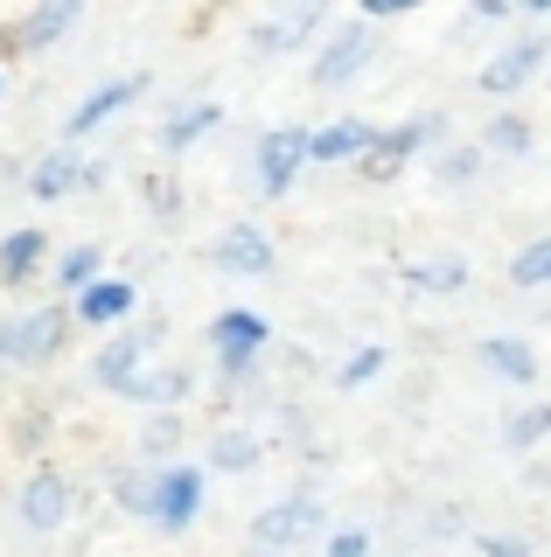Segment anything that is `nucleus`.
I'll use <instances>...</instances> for the list:
<instances>
[{
  "instance_id": "1",
  "label": "nucleus",
  "mask_w": 551,
  "mask_h": 557,
  "mask_svg": "<svg viewBox=\"0 0 551 557\" xmlns=\"http://www.w3.org/2000/svg\"><path fill=\"white\" fill-rule=\"evenodd\" d=\"M63 342H71V307H28V313L0 321V362H14V370L57 362Z\"/></svg>"
},
{
  "instance_id": "2",
  "label": "nucleus",
  "mask_w": 551,
  "mask_h": 557,
  "mask_svg": "<svg viewBox=\"0 0 551 557\" xmlns=\"http://www.w3.org/2000/svg\"><path fill=\"white\" fill-rule=\"evenodd\" d=\"M377 57H384V35H377V22L356 14L350 28H335L329 42H321V57L307 63V84H315V91H342V84H356Z\"/></svg>"
},
{
  "instance_id": "3",
  "label": "nucleus",
  "mask_w": 551,
  "mask_h": 557,
  "mask_svg": "<svg viewBox=\"0 0 551 557\" xmlns=\"http://www.w3.org/2000/svg\"><path fill=\"white\" fill-rule=\"evenodd\" d=\"M329 530V502L315 495H286V502H266L252 516V550H301Z\"/></svg>"
},
{
  "instance_id": "4",
  "label": "nucleus",
  "mask_w": 551,
  "mask_h": 557,
  "mask_svg": "<svg viewBox=\"0 0 551 557\" xmlns=\"http://www.w3.org/2000/svg\"><path fill=\"white\" fill-rule=\"evenodd\" d=\"M446 133V119L440 112H426V119H405V126H377V139L364 147V161H356V174L364 182H391V174H405L412 161H419L426 147Z\"/></svg>"
},
{
  "instance_id": "5",
  "label": "nucleus",
  "mask_w": 551,
  "mask_h": 557,
  "mask_svg": "<svg viewBox=\"0 0 551 557\" xmlns=\"http://www.w3.org/2000/svg\"><path fill=\"white\" fill-rule=\"evenodd\" d=\"M301 168H307V126H266V133H258V147H252V182H258V196L280 202L286 188L301 182Z\"/></svg>"
},
{
  "instance_id": "6",
  "label": "nucleus",
  "mask_w": 551,
  "mask_h": 557,
  "mask_svg": "<svg viewBox=\"0 0 551 557\" xmlns=\"http://www.w3.org/2000/svg\"><path fill=\"white\" fill-rule=\"evenodd\" d=\"M210 348H217V370L223 376H245L252 362L272 348V321H266V313H252V307H223L217 321H210Z\"/></svg>"
},
{
  "instance_id": "7",
  "label": "nucleus",
  "mask_w": 551,
  "mask_h": 557,
  "mask_svg": "<svg viewBox=\"0 0 551 557\" xmlns=\"http://www.w3.org/2000/svg\"><path fill=\"white\" fill-rule=\"evenodd\" d=\"M154 356H161V327H126V335H112L106 348H98L91 376L106 383V391L133 397V383H140V376L154 370Z\"/></svg>"
},
{
  "instance_id": "8",
  "label": "nucleus",
  "mask_w": 551,
  "mask_h": 557,
  "mask_svg": "<svg viewBox=\"0 0 551 557\" xmlns=\"http://www.w3.org/2000/svg\"><path fill=\"white\" fill-rule=\"evenodd\" d=\"M203 467H182V460H161V487H154V516L147 522H161V536H182L188 522L203 516Z\"/></svg>"
},
{
  "instance_id": "9",
  "label": "nucleus",
  "mask_w": 551,
  "mask_h": 557,
  "mask_svg": "<svg viewBox=\"0 0 551 557\" xmlns=\"http://www.w3.org/2000/svg\"><path fill=\"white\" fill-rule=\"evenodd\" d=\"M14 516H22L36 536H57L63 522H71V481H63L57 467H36V474L22 481V502H14Z\"/></svg>"
},
{
  "instance_id": "10",
  "label": "nucleus",
  "mask_w": 551,
  "mask_h": 557,
  "mask_svg": "<svg viewBox=\"0 0 551 557\" xmlns=\"http://www.w3.org/2000/svg\"><path fill=\"white\" fill-rule=\"evenodd\" d=\"M544 57H551V42H544V35H524V42H510L503 57H489V63H481V70H475V84H481L489 98H510V91H524V84L544 70Z\"/></svg>"
},
{
  "instance_id": "11",
  "label": "nucleus",
  "mask_w": 551,
  "mask_h": 557,
  "mask_svg": "<svg viewBox=\"0 0 551 557\" xmlns=\"http://www.w3.org/2000/svg\"><path fill=\"white\" fill-rule=\"evenodd\" d=\"M133 307H140V286L133 278H106V272L84 293H71V321H84V327H119V321H133Z\"/></svg>"
},
{
  "instance_id": "12",
  "label": "nucleus",
  "mask_w": 551,
  "mask_h": 557,
  "mask_svg": "<svg viewBox=\"0 0 551 557\" xmlns=\"http://www.w3.org/2000/svg\"><path fill=\"white\" fill-rule=\"evenodd\" d=\"M140 91H147V77H112V84H98V91H84V98H77V112L63 119V139H91L98 126H106V119H119Z\"/></svg>"
},
{
  "instance_id": "13",
  "label": "nucleus",
  "mask_w": 551,
  "mask_h": 557,
  "mask_svg": "<svg viewBox=\"0 0 551 557\" xmlns=\"http://www.w3.org/2000/svg\"><path fill=\"white\" fill-rule=\"evenodd\" d=\"M217 272H237V278H266L272 272V237L258 231V223H231L217 244H210Z\"/></svg>"
},
{
  "instance_id": "14",
  "label": "nucleus",
  "mask_w": 551,
  "mask_h": 557,
  "mask_svg": "<svg viewBox=\"0 0 551 557\" xmlns=\"http://www.w3.org/2000/svg\"><path fill=\"white\" fill-rule=\"evenodd\" d=\"M377 139V126L364 119H335V126L307 133V168H342V161H364V147Z\"/></svg>"
},
{
  "instance_id": "15",
  "label": "nucleus",
  "mask_w": 551,
  "mask_h": 557,
  "mask_svg": "<svg viewBox=\"0 0 551 557\" xmlns=\"http://www.w3.org/2000/svg\"><path fill=\"white\" fill-rule=\"evenodd\" d=\"M84 14V0H36V8L14 22V49H49L57 35H71Z\"/></svg>"
},
{
  "instance_id": "16",
  "label": "nucleus",
  "mask_w": 551,
  "mask_h": 557,
  "mask_svg": "<svg viewBox=\"0 0 551 557\" xmlns=\"http://www.w3.org/2000/svg\"><path fill=\"white\" fill-rule=\"evenodd\" d=\"M42 258H49V231H42V223L8 231V237H0V286H28Z\"/></svg>"
},
{
  "instance_id": "17",
  "label": "nucleus",
  "mask_w": 551,
  "mask_h": 557,
  "mask_svg": "<svg viewBox=\"0 0 551 557\" xmlns=\"http://www.w3.org/2000/svg\"><path fill=\"white\" fill-rule=\"evenodd\" d=\"M475 356H481V370H495L503 383H516V391H530V383H538V348L516 342V335H489Z\"/></svg>"
},
{
  "instance_id": "18",
  "label": "nucleus",
  "mask_w": 551,
  "mask_h": 557,
  "mask_svg": "<svg viewBox=\"0 0 551 557\" xmlns=\"http://www.w3.org/2000/svg\"><path fill=\"white\" fill-rule=\"evenodd\" d=\"M77 174H84V161L71 147H49L36 168H28V196L36 202H63V196H77Z\"/></svg>"
},
{
  "instance_id": "19",
  "label": "nucleus",
  "mask_w": 551,
  "mask_h": 557,
  "mask_svg": "<svg viewBox=\"0 0 551 557\" xmlns=\"http://www.w3.org/2000/svg\"><path fill=\"white\" fill-rule=\"evenodd\" d=\"M223 126V104H210V98H196V104H182L175 119L161 126V153H188L203 133H217Z\"/></svg>"
},
{
  "instance_id": "20",
  "label": "nucleus",
  "mask_w": 551,
  "mask_h": 557,
  "mask_svg": "<svg viewBox=\"0 0 551 557\" xmlns=\"http://www.w3.org/2000/svg\"><path fill=\"white\" fill-rule=\"evenodd\" d=\"M405 278H412V293H461V286H468V258H461V251L419 258V265H412Z\"/></svg>"
},
{
  "instance_id": "21",
  "label": "nucleus",
  "mask_w": 551,
  "mask_h": 557,
  "mask_svg": "<svg viewBox=\"0 0 551 557\" xmlns=\"http://www.w3.org/2000/svg\"><path fill=\"white\" fill-rule=\"evenodd\" d=\"M98 272H106V251H98V244H71V251L57 258V278H49V286H57L63 300H71V293H84Z\"/></svg>"
},
{
  "instance_id": "22",
  "label": "nucleus",
  "mask_w": 551,
  "mask_h": 557,
  "mask_svg": "<svg viewBox=\"0 0 551 557\" xmlns=\"http://www.w3.org/2000/svg\"><path fill=\"white\" fill-rule=\"evenodd\" d=\"M154 487H161V467L140 460V467H119L112 495H119V509H126V516H154Z\"/></svg>"
},
{
  "instance_id": "23",
  "label": "nucleus",
  "mask_w": 551,
  "mask_h": 557,
  "mask_svg": "<svg viewBox=\"0 0 551 557\" xmlns=\"http://www.w3.org/2000/svg\"><path fill=\"white\" fill-rule=\"evenodd\" d=\"M182 397H188V370H182V362H168V370H147L140 383H133V405H168V411H175Z\"/></svg>"
},
{
  "instance_id": "24",
  "label": "nucleus",
  "mask_w": 551,
  "mask_h": 557,
  "mask_svg": "<svg viewBox=\"0 0 551 557\" xmlns=\"http://www.w3.org/2000/svg\"><path fill=\"white\" fill-rule=\"evenodd\" d=\"M210 467H217V474H252V467H258V440H252V432H217V440H210Z\"/></svg>"
},
{
  "instance_id": "25",
  "label": "nucleus",
  "mask_w": 551,
  "mask_h": 557,
  "mask_svg": "<svg viewBox=\"0 0 551 557\" xmlns=\"http://www.w3.org/2000/svg\"><path fill=\"white\" fill-rule=\"evenodd\" d=\"M510 286H524V293H530V286H551V231L530 237L524 251L510 258Z\"/></svg>"
},
{
  "instance_id": "26",
  "label": "nucleus",
  "mask_w": 551,
  "mask_h": 557,
  "mask_svg": "<svg viewBox=\"0 0 551 557\" xmlns=\"http://www.w3.org/2000/svg\"><path fill=\"white\" fill-rule=\"evenodd\" d=\"M538 440H551V405H524V411H510L503 446H510V453H530Z\"/></svg>"
},
{
  "instance_id": "27",
  "label": "nucleus",
  "mask_w": 551,
  "mask_h": 557,
  "mask_svg": "<svg viewBox=\"0 0 551 557\" xmlns=\"http://www.w3.org/2000/svg\"><path fill=\"white\" fill-rule=\"evenodd\" d=\"M481 153H510V161H524V153H530V126L516 112H495L489 133H481Z\"/></svg>"
},
{
  "instance_id": "28",
  "label": "nucleus",
  "mask_w": 551,
  "mask_h": 557,
  "mask_svg": "<svg viewBox=\"0 0 551 557\" xmlns=\"http://www.w3.org/2000/svg\"><path fill=\"white\" fill-rule=\"evenodd\" d=\"M433 174H440L446 188H468L475 174H481V147H446L440 161H433Z\"/></svg>"
},
{
  "instance_id": "29",
  "label": "nucleus",
  "mask_w": 551,
  "mask_h": 557,
  "mask_svg": "<svg viewBox=\"0 0 551 557\" xmlns=\"http://www.w3.org/2000/svg\"><path fill=\"white\" fill-rule=\"evenodd\" d=\"M175 453H182V425L175 418H154V425L140 432V460L161 467V460H175Z\"/></svg>"
},
{
  "instance_id": "30",
  "label": "nucleus",
  "mask_w": 551,
  "mask_h": 557,
  "mask_svg": "<svg viewBox=\"0 0 551 557\" xmlns=\"http://www.w3.org/2000/svg\"><path fill=\"white\" fill-rule=\"evenodd\" d=\"M370 376H384V348H356V356L342 362V376H335V383H342V391H364Z\"/></svg>"
},
{
  "instance_id": "31",
  "label": "nucleus",
  "mask_w": 551,
  "mask_h": 557,
  "mask_svg": "<svg viewBox=\"0 0 551 557\" xmlns=\"http://www.w3.org/2000/svg\"><path fill=\"white\" fill-rule=\"evenodd\" d=\"M329 536V557H370V530H321Z\"/></svg>"
},
{
  "instance_id": "32",
  "label": "nucleus",
  "mask_w": 551,
  "mask_h": 557,
  "mask_svg": "<svg viewBox=\"0 0 551 557\" xmlns=\"http://www.w3.org/2000/svg\"><path fill=\"white\" fill-rule=\"evenodd\" d=\"M412 8H426V0H356L364 22H399V14H412Z\"/></svg>"
},
{
  "instance_id": "33",
  "label": "nucleus",
  "mask_w": 551,
  "mask_h": 557,
  "mask_svg": "<svg viewBox=\"0 0 551 557\" xmlns=\"http://www.w3.org/2000/svg\"><path fill=\"white\" fill-rule=\"evenodd\" d=\"M475 557H530L524 536H475Z\"/></svg>"
},
{
  "instance_id": "34",
  "label": "nucleus",
  "mask_w": 551,
  "mask_h": 557,
  "mask_svg": "<svg viewBox=\"0 0 551 557\" xmlns=\"http://www.w3.org/2000/svg\"><path fill=\"white\" fill-rule=\"evenodd\" d=\"M475 22H503V14H516V0H468Z\"/></svg>"
},
{
  "instance_id": "35",
  "label": "nucleus",
  "mask_w": 551,
  "mask_h": 557,
  "mask_svg": "<svg viewBox=\"0 0 551 557\" xmlns=\"http://www.w3.org/2000/svg\"><path fill=\"white\" fill-rule=\"evenodd\" d=\"M516 8H524V14H551V0H516Z\"/></svg>"
},
{
  "instance_id": "36",
  "label": "nucleus",
  "mask_w": 551,
  "mask_h": 557,
  "mask_svg": "<svg viewBox=\"0 0 551 557\" xmlns=\"http://www.w3.org/2000/svg\"><path fill=\"white\" fill-rule=\"evenodd\" d=\"M0 98H8V77H0Z\"/></svg>"
}]
</instances>
